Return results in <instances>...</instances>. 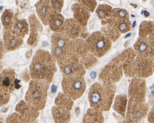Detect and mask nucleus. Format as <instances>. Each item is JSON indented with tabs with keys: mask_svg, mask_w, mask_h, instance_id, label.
<instances>
[{
	"mask_svg": "<svg viewBox=\"0 0 154 123\" xmlns=\"http://www.w3.org/2000/svg\"><path fill=\"white\" fill-rule=\"evenodd\" d=\"M136 23H137V21H136V20L134 21V22H133V25H132V27H133V28H134L135 26V25H136Z\"/></svg>",
	"mask_w": 154,
	"mask_h": 123,
	"instance_id": "36",
	"label": "nucleus"
},
{
	"mask_svg": "<svg viewBox=\"0 0 154 123\" xmlns=\"http://www.w3.org/2000/svg\"><path fill=\"white\" fill-rule=\"evenodd\" d=\"M79 4H81L85 8L90 10L91 12H93L95 10L97 6L96 0H78Z\"/></svg>",
	"mask_w": 154,
	"mask_h": 123,
	"instance_id": "28",
	"label": "nucleus"
},
{
	"mask_svg": "<svg viewBox=\"0 0 154 123\" xmlns=\"http://www.w3.org/2000/svg\"><path fill=\"white\" fill-rule=\"evenodd\" d=\"M116 91L114 84L96 82L89 91L88 99L91 107L94 110L106 111L112 106Z\"/></svg>",
	"mask_w": 154,
	"mask_h": 123,
	"instance_id": "2",
	"label": "nucleus"
},
{
	"mask_svg": "<svg viewBox=\"0 0 154 123\" xmlns=\"http://www.w3.org/2000/svg\"><path fill=\"white\" fill-rule=\"evenodd\" d=\"M148 121L149 123H154V109L152 110L148 116Z\"/></svg>",
	"mask_w": 154,
	"mask_h": 123,
	"instance_id": "32",
	"label": "nucleus"
},
{
	"mask_svg": "<svg viewBox=\"0 0 154 123\" xmlns=\"http://www.w3.org/2000/svg\"><path fill=\"white\" fill-rule=\"evenodd\" d=\"M15 110L21 116L23 123L32 122L38 116V110L33 108L23 100H21L17 104Z\"/></svg>",
	"mask_w": 154,
	"mask_h": 123,
	"instance_id": "12",
	"label": "nucleus"
},
{
	"mask_svg": "<svg viewBox=\"0 0 154 123\" xmlns=\"http://www.w3.org/2000/svg\"><path fill=\"white\" fill-rule=\"evenodd\" d=\"M28 20L30 28V32L29 39L27 40V44L29 46L35 47L38 42L39 33L42 30V27L35 14L30 16Z\"/></svg>",
	"mask_w": 154,
	"mask_h": 123,
	"instance_id": "13",
	"label": "nucleus"
},
{
	"mask_svg": "<svg viewBox=\"0 0 154 123\" xmlns=\"http://www.w3.org/2000/svg\"><path fill=\"white\" fill-rule=\"evenodd\" d=\"M4 122V119L3 118V117L0 116V123H3Z\"/></svg>",
	"mask_w": 154,
	"mask_h": 123,
	"instance_id": "35",
	"label": "nucleus"
},
{
	"mask_svg": "<svg viewBox=\"0 0 154 123\" xmlns=\"http://www.w3.org/2000/svg\"><path fill=\"white\" fill-rule=\"evenodd\" d=\"M2 65H1V63H0V71H1V70H2Z\"/></svg>",
	"mask_w": 154,
	"mask_h": 123,
	"instance_id": "38",
	"label": "nucleus"
},
{
	"mask_svg": "<svg viewBox=\"0 0 154 123\" xmlns=\"http://www.w3.org/2000/svg\"><path fill=\"white\" fill-rule=\"evenodd\" d=\"M38 18L45 26L48 25L49 18L53 10L50 0H40L35 4Z\"/></svg>",
	"mask_w": 154,
	"mask_h": 123,
	"instance_id": "16",
	"label": "nucleus"
},
{
	"mask_svg": "<svg viewBox=\"0 0 154 123\" xmlns=\"http://www.w3.org/2000/svg\"><path fill=\"white\" fill-rule=\"evenodd\" d=\"M62 86L64 94L75 100L83 95L86 89V83L83 76H64Z\"/></svg>",
	"mask_w": 154,
	"mask_h": 123,
	"instance_id": "6",
	"label": "nucleus"
},
{
	"mask_svg": "<svg viewBox=\"0 0 154 123\" xmlns=\"http://www.w3.org/2000/svg\"><path fill=\"white\" fill-rule=\"evenodd\" d=\"M57 62L64 76H83L85 73V67L78 56L71 51L65 57Z\"/></svg>",
	"mask_w": 154,
	"mask_h": 123,
	"instance_id": "7",
	"label": "nucleus"
},
{
	"mask_svg": "<svg viewBox=\"0 0 154 123\" xmlns=\"http://www.w3.org/2000/svg\"><path fill=\"white\" fill-rule=\"evenodd\" d=\"M100 1H102V0H100Z\"/></svg>",
	"mask_w": 154,
	"mask_h": 123,
	"instance_id": "40",
	"label": "nucleus"
},
{
	"mask_svg": "<svg viewBox=\"0 0 154 123\" xmlns=\"http://www.w3.org/2000/svg\"><path fill=\"white\" fill-rule=\"evenodd\" d=\"M104 118L102 112L93 109H89L84 117V122L85 123H102Z\"/></svg>",
	"mask_w": 154,
	"mask_h": 123,
	"instance_id": "23",
	"label": "nucleus"
},
{
	"mask_svg": "<svg viewBox=\"0 0 154 123\" xmlns=\"http://www.w3.org/2000/svg\"><path fill=\"white\" fill-rule=\"evenodd\" d=\"M131 33H128L125 36V38H127L128 37H130V36H131Z\"/></svg>",
	"mask_w": 154,
	"mask_h": 123,
	"instance_id": "37",
	"label": "nucleus"
},
{
	"mask_svg": "<svg viewBox=\"0 0 154 123\" xmlns=\"http://www.w3.org/2000/svg\"><path fill=\"white\" fill-rule=\"evenodd\" d=\"M71 10L75 21L82 27H86L90 17V11L79 3L73 4L71 6Z\"/></svg>",
	"mask_w": 154,
	"mask_h": 123,
	"instance_id": "17",
	"label": "nucleus"
},
{
	"mask_svg": "<svg viewBox=\"0 0 154 123\" xmlns=\"http://www.w3.org/2000/svg\"><path fill=\"white\" fill-rule=\"evenodd\" d=\"M85 28L72 18L66 20L63 31L70 39L75 40L84 34Z\"/></svg>",
	"mask_w": 154,
	"mask_h": 123,
	"instance_id": "15",
	"label": "nucleus"
},
{
	"mask_svg": "<svg viewBox=\"0 0 154 123\" xmlns=\"http://www.w3.org/2000/svg\"><path fill=\"white\" fill-rule=\"evenodd\" d=\"M85 43L89 52L98 58L104 56L112 47L110 40L100 31L92 33L87 37Z\"/></svg>",
	"mask_w": 154,
	"mask_h": 123,
	"instance_id": "5",
	"label": "nucleus"
},
{
	"mask_svg": "<svg viewBox=\"0 0 154 123\" xmlns=\"http://www.w3.org/2000/svg\"><path fill=\"white\" fill-rule=\"evenodd\" d=\"M31 79L43 80L51 83L57 71L56 60L49 52L38 50L29 67Z\"/></svg>",
	"mask_w": 154,
	"mask_h": 123,
	"instance_id": "1",
	"label": "nucleus"
},
{
	"mask_svg": "<svg viewBox=\"0 0 154 123\" xmlns=\"http://www.w3.org/2000/svg\"><path fill=\"white\" fill-rule=\"evenodd\" d=\"M50 84L43 80H32L26 94V102L38 111L43 109L46 104Z\"/></svg>",
	"mask_w": 154,
	"mask_h": 123,
	"instance_id": "3",
	"label": "nucleus"
},
{
	"mask_svg": "<svg viewBox=\"0 0 154 123\" xmlns=\"http://www.w3.org/2000/svg\"><path fill=\"white\" fill-rule=\"evenodd\" d=\"M112 8L106 4H101L98 5L96 10V13L100 20H106L112 15Z\"/></svg>",
	"mask_w": 154,
	"mask_h": 123,
	"instance_id": "26",
	"label": "nucleus"
},
{
	"mask_svg": "<svg viewBox=\"0 0 154 123\" xmlns=\"http://www.w3.org/2000/svg\"><path fill=\"white\" fill-rule=\"evenodd\" d=\"M144 1H146V0H144Z\"/></svg>",
	"mask_w": 154,
	"mask_h": 123,
	"instance_id": "41",
	"label": "nucleus"
},
{
	"mask_svg": "<svg viewBox=\"0 0 154 123\" xmlns=\"http://www.w3.org/2000/svg\"><path fill=\"white\" fill-rule=\"evenodd\" d=\"M15 86V72L6 69L0 73V106L9 102L10 96Z\"/></svg>",
	"mask_w": 154,
	"mask_h": 123,
	"instance_id": "9",
	"label": "nucleus"
},
{
	"mask_svg": "<svg viewBox=\"0 0 154 123\" xmlns=\"http://www.w3.org/2000/svg\"><path fill=\"white\" fill-rule=\"evenodd\" d=\"M14 12L11 10H6L1 16V21L5 30L12 29L13 26Z\"/></svg>",
	"mask_w": 154,
	"mask_h": 123,
	"instance_id": "25",
	"label": "nucleus"
},
{
	"mask_svg": "<svg viewBox=\"0 0 154 123\" xmlns=\"http://www.w3.org/2000/svg\"><path fill=\"white\" fill-rule=\"evenodd\" d=\"M52 55L57 61L65 57L70 52L71 40L62 31L54 32L51 36Z\"/></svg>",
	"mask_w": 154,
	"mask_h": 123,
	"instance_id": "8",
	"label": "nucleus"
},
{
	"mask_svg": "<svg viewBox=\"0 0 154 123\" xmlns=\"http://www.w3.org/2000/svg\"><path fill=\"white\" fill-rule=\"evenodd\" d=\"M140 37L147 40L154 48V24L151 21H144L140 27Z\"/></svg>",
	"mask_w": 154,
	"mask_h": 123,
	"instance_id": "18",
	"label": "nucleus"
},
{
	"mask_svg": "<svg viewBox=\"0 0 154 123\" xmlns=\"http://www.w3.org/2000/svg\"><path fill=\"white\" fill-rule=\"evenodd\" d=\"M4 46L8 51H13L19 48L23 44V38L18 34L14 30L10 29L4 33Z\"/></svg>",
	"mask_w": 154,
	"mask_h": 123,
	"instance_id": "14",
	"label": "nucleus"
},
{
	"mask_svg": "<svg viewBox=\"0 0 154 123\" xmlns=\"http://www.w3.org/2000/svg\"><path fill=\"white\" fill-rule=\"evenodd\" d=\"M52 10L54 12L61 13L64 5V0H50Z\"/></svg>",
	"mask_w": 154,
	"mask_h": 123,
	"instance_id": "29",
	"label": "nucleus"
},
{
	"mask_svg": "<svg viewBox=\"0 0 154 123\" xmlns=\"http://www.w3.org/2000/svg\"><path fill=\"white\" fill-rule=\"evenodd\" d=\"M13 27L14 31L23 38L29 33V25L27 20L25 19L19 20L17 15L15 16L14 18Z\"/></svg>",
	"mask_w": 154,
	"mask_h": 123,
	"instance_id": "21",
	"label": "nucleus"
},
{
	"mask_svg": "<svg viewBox=\"0 0 154 123\" xmlns=\"http://www.w3.org/2000/svg\"><path fill=\"white\" fill-rule=\"evenodd\" d=\"M4 45L2 41L0 40V60H1L4 56L5 54V48Z\"/></svg>",
	"mask_w": 154,
	"mask_h": 123,
	"instance_id": "31",
	"label": "nucleus"
},
{
	"mask_svg": "<svg viewBox=\"0 0 154 123\" xmlns=\"http://www.w3.org/2000/svg\"><path fill=\"white\" fill-rule=\"evenodd\" d=\"M149 106L144 102L140 103L129 100L126 122L129 123H137L146 116Z\"/></svg>",
	"mask_w": 154,
	"mask_h": 123,
	"instance_id": "10",
	"label": "nucleus"
},
{
	"mask_svg": "<svg viewBox=\"0 0 154 123\" xmlns=\"http://www.w3.org/2000/svg\"><path fill=\"white\" fill-rule=\"evenodd\" d=\"M150 100H149V104H151V106H154V91H152L151 94L150 96H149Z\"/></svg>",
	"mask_w": 154,
	"mask_h": 123,
	"instance_id": "33",
	"label": "nucleus"
},
{
	"mask_svg": "<svg viewBox=\"0 0 154 123\" xmlns=\"http://www.w3.org/2000/svg\"><path fill=\"white\" fill-rule=\"evenodd\" d=\"M128 62V58L122 52L112 60L100 73L99 80L101 82L114 84L122 76V66Z\"/></svg>",
	"mask_w": 154,
	"mask_h": 123,
	"instance_id": "4",
	"label": "nucleus"
},
{
	"mask_svg": "<svg viewBox=\"0 0 154 123\" xmlns=\"http://www.w3.org/2000/svg\"><path fill=\"white\" fill-rule=\"evenodd\" d=\"M146 94V84L139 77H135L131 81L129 86V100L137 102H145Z\"/></svg>",
	"mask_w": 154,
	"mask_h": 123,
	"instance_id": "11",
	"label": "nucleus"
},
{
	"mask_svg": "<svg viewBox=\"0 0 154 123\" xmlns=\"http://www.w3.org/2000/svg\"><path fill=\"white\" fill-rule=\"evenodd\" d=\"M144 14L145 17H148L149 15V13L146 11V10H145V11H144Z\"/></svg>",
	"mask_w": 154,
	"mask_h": 123,
	"instance_id": "34",
	"label": "nucleus"
},
{
	"mask_svg": "<svg viewBox=\"0 0 154 123\" xmlns=\"http://www.w3.org/2000/svg\"><path fill=\"white\" fill-rule=\"evenodd\" d=\"M127 101V98L125 95H118L114 102V110L123 117H125Z\"/></svg>",
	"mask_w": 154,
	"mask_h": 123,
	"instance_id": "22",
	"label": "nucleus"
},
{
	"mask_svg": "<svg viewBox=\"0 0 154 123\" xmlns=\"http://www.w3.org/2000/svg\"><path fill=\"white\" fill-rule=\"evenodd\" d=\"M111 16L112 17L122 20L129 19V14L127 11L121 8H115L112 10Z\"/></svg>",
	"mask_w": 154,
	"mask_h": 123,
	"instance_id": "27",
	"label": "nucleus"
},
{
	"mask_svg": "<svg viewBox=\"0 0 154 123\" xmlns=\"http://www.w3.org/2000/svg\"><path fill=\"white\" fill-rule=\"evenodd\" d=\"M65 18L60 13L53 12L51 15L48 25L52 31L56 32H62L63 30Z\"/></svg>",
	"mask_w": 154,
	"mask_h": 123,
	"instance_id": "19",
	"label": "nucleus"
},
{
	"mask_svg": "<svg viewBox=\"0 0 154 123\" xmlns=\"http://www.w3.org/2000/svg\"><path fill=\"white\" fill-rule=\"evenodd\" d=\"M71 111L66 109L54 106L52 108V113L53 118L56 123H67L71 116Z\"/></svg>",
	"mask_w": 154,
	"mask_h": 123,
	"instance_id": "20",
	"label": "nucleus"
},
{
	"mask_svg": "<svg viewBox=\"0 0 154 123\" xmlns=\"http://www.w3.org/2000/svg\"><path fill=\"white\" fill-rule=\"evenodd\" d=\"M8 123H23L21 116L19 114L14 113L12 114L6 119Z\"/></svg>",
	"mask_w": 154,
	"mask_h": 123,
	"instance_id": "30",
	"label": "nucleus"
},
{
	"mask_svg": "<svg viewBox=\"0 0 154 123\" xmlns=\"http://www.w3.org/2000/svg\"><path fill=\"white\" fill-rule=\"evenodd\" d=\"M55 104L59 107L71 111L73 102V100L69 97L62 92H60L56 97Z\"/></svg>",
	"mask_w": 154,
	"mask_h": 123,
	"instance_id": "24",
	"label": "nucleus"
},
{
	"mask_svg": "<svg viewBox=\"0 0 154 123\" xmlns=\"http://www.w3.org/2000/svg\"><path fill=\"white\" fill-rule=\"evenodd\" d=\"M132 17H135V16L133 15H132Z\"/></svg>",
	"mask_w": 154,
	"mask_h": 123,
	"instance_id": "39",
	"label": "nucleus"
}]
</instances>
